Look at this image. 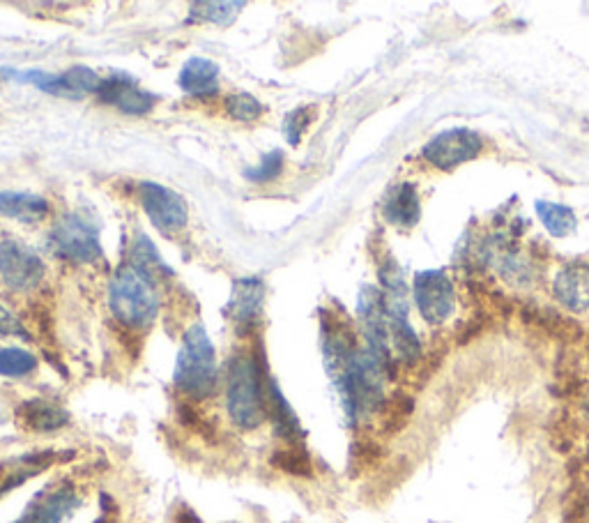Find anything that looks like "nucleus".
Instances as JSON below:
<instances>
[{"label":"nucleus","mask_w":589,"mask_h":523,"mask_svg":"<svg viewBox=\"0 0 589 523\" xmlns=\"http://www.w3.org/2000/svg\"><path fill=\"white\" fill-rule=\"evenodd\" d=\"M419 212H422V206H419L417 189L410 183L396 185L385 199L387 222L403 226V229H410L419 222Z\"/></svg>","instance_id":"f3484780"},{"label":"nucleus","mask_w":589,"mask_h":523,"mask_svg":"<svg viewBox=\"0 0 589 523\" xmlns=\"http://www.w3.org/2000/svg\"><path fill=\"white\" fill-rule=\"evenodd\" d=\"M247 3L242 0H226V3H208L198 0L189 7V24H212V26H231Z\"/></svg>","instance_id":"6ab92c4d"},{"label":"nucleus","mask_w":589,"mask_h":523,"mask_svg":"<svg viewBox=\"0 0 589 523\" xmlns=\"http://www.w3.org/2000/svg\"><path fill=\"white\" fill-rule=\"evenodd\" d=\"M81 505V498L72 484H58L53 489H44L33 498V503L21 514V523H63Z\"/></svg>","instance_id":"9d476101"},{"label":"nucleus","mask_w":589,"mask_h":523,"mask_svg":"<svg viewBox=\"0 0 589 523\" xmlns=\"http://www.w3.org/2000/svg\"><path fill=\"white\" fill-rule=\"evenodd\" d=\"M265 302V284L258 277H244L237 279L228 300V316L233 318L237 328H251L256 325L258 316L263 314Z\"/></svg>","instance_id":"f8f14e48"},{"label":"nucleus","mask_w":589,"mask_h":523,"mask_svg":"<svg viewBox=\"0 0 589 523\" xmlns=\"http://www.w3.org/2000/svg\"><path fill=\"white\" fill-rule=\"evenodd\" d=\"M267 367L263 351L235 353L226 369V411L228 418L242 431H254L265 418V381Z\"/></svg>","instance_id":"f257e3e1"},{"label":"nucleus","mask_w":589,"mask_h":523,"mask_svg":"<svg viewBox=\"0 0 589 523\" xmlns=\"http://www.w3.org/2000/svg\"><path fill=\"white\" fill-rule=\"evenodd\" d=\"M60 81H63L65 97L67 100H81L90 93H97L99 86H102V79L95 70H90L88 65H74L70 70L60 74Z\"/></svg>","instance_id":"412c9836"},{"label":"nucleus","mask_w":589,"mask_h":523,"mask_svg":"<svg viewBox=\"0 0 589 523\" xmlns=\"http://www.w3.org/2000/svg\"><path fill=\"white\" fill-rule=\"evenodd\" d=\"M109 307L122 328L132 332L150 330L159 314L157 284L129 263L120 265L109 284Z\"/></svg>","instance_id":"7ed1b4c3"},{"label":"nucleus","mask_w":589,"mask_h":523,"mask_svg":"<svg viewBox=\"0 0 589 523\" xmlns=\"http://www.w3.org/2000/svg\"><path fill=\"white\" fill-rule=\"evenodd\" d=\"M226 111L237 123H254L265 113V104L249 93H235L226 97Z\"/></svg>","instance_id":"b1692460"},{"label":"nucleus","mask_w":589,"mask_h":523,"mask_svg":"<svg viewBox=\"0 0 589 523\" xmlns=\"http://www.w3.org/2000/svg\"><path fill=\"white\" fill-rule=\"evenodd\" d=\"M0 337H21V339L30 337L19 318L3 305H0Z\"/></svg>","instance_id":"bb28decb"},{"label":"nucleus","mask_w":589,"mask_h":523,"mask_svg":"<svg viewBox=\"0 0 589 523\" xmlns=\"http://www.w3.org/2000/svg\"><path fill=\"white\" fill-rule=\"evenodd\" d=\"M47 268L33 249L17 240L0 242V277L14 291H33L42 284Z\"/></svg>","instance_id":"6e6552de"},{"label":"nucleus","mask_w":589,"mask_h":523,"mask_svg":"<svg viewBox=\"0 0 589 523\" xmlns=\"http://www.w3.org/2000/svg\"><path fill=\"white\" fill-rule=\"evenodd\" d=\"M14 523H21V521H19V519H17V521H14Z\"/></svg>","instance_id":"c85d7f7f"},{"label":"nucleus","mask_w":589,"mask_h":523,"mask_svg":"<svg viewBox=\"0 0 589 523\" xmlns=\"http://www.w3.org/2000/svg\"><path fill=\"white\" fill-rule=\"evenodd\" d=\"M37 358L30 351L17 346L0 348V376L3 378H26L37 369Z\"/></svg>","instance_id":"4be33fe9"},{"label":"nucleus","mask_w":589,"mask_h":523,"mask_svg":"<svg viewBox=\"0 0 589 523\" xmlns=\"http://www.w3.org/2000/svg\"><path fill=\"white\" fill-rule=\"evenodd\" d=\"M17 422L33 434H53L70 424V413L51 399H26L17 408Z\"/></svg>","instance_id":"ddd939ff"},{"label":"nucleus","mask_w":589,"mask_h":523,"mask_svg":"<svg viewBox=\"0 0 589 523\" xmlns=\"http://www.w3.org/2000/svg\"><path fill=\"white\" fill-rule=\"evenodd\" d=\"M49 210L51 206L44 196L26 192H0V217L35 224L42 222L49 215Z\"/></svg>","instance_id":"dca6fc26"},{"label":"nucleus","mask_w":589,"mask_h":523,"mask_svg":"<svg viewBox=\"0 0 589 523\" xmlns=\"http://www.w3.org/2000/svg\"><path fill=\"white\" fill-rule=\"evenodd\" d=\"M553 291L555 298L571 312H589V265L573 263L557 272Z\"/></svg>","instance_id":"4468645a"},{"label":"nucleus","mask_w":589,"mask_h":523,"mask_svg":"<svg viewBox=\"0 0 589 523\" xmlns=\"http://www.w3.org/2000/svg\"><path fill=\"white\" fill-rule=\"evenodd\" d=\"M97 97L102 104L118 106L127 116H145V113H150L157 104L155 95L143 90L139 83L125 77V74H113L109 79H102Z\"/></svg>","instance_id":"1a4fd4ad"},{"label":"nucleus","mask_w":589,"mask_h":523,"mask_svg":"<svg viewBox=\"0 0 589 523\" xmlns=\"http://www.w3.org/2000/svg\"><path fill=\"white\" fill-rule=\"evenodd\" d=\"M537 215L541 224L546 226V231L557 238L571 236L576 231V215H573L571 208L560 206V203L537 201Z\"/></svg>","instance_id":"aec40b11"},{"label":"nucleus","mask_w":589,"mask_h":523,"mask_svg":"<svg viewBox=\"0 0 589 523\" xmlns=\"http://www.w3.org/2000/svg\"><path fill=\"white\" fill-rule=\"evenodd\" d=\"M173 383L189 401L210 399L219 383L217 353L201 323L189 325L173 369Z\"/></svg>","instance_id":"f03ea898"},{"label":"nucleus","mask_w":589,"mask_h":523,"mask_svg":"<svg viewBox=\"0 0 589 523\" xmlns=\"http://www.w3.org/2000/svg\"><path fill=\"white\" fill-rule=\"evenodd\" d=\"M272 466L293 477H309L313 473V461L302 445H288L274 452Z\"/></svg>","instance_id":"5701e85b"},{"label":"nucleus","mask_w":589,"mask_h":523,"mask_svg":"<svg viewBox=\"0 0 589 523\" xmlns=\"http://www.w3.org/2000/svg\"><path fill=\"white\" fill-rule=\"evenodd\" d=\"M49 245L53 254L76 265H93L104 259L99 233L81 215H63L53 224Z\"/></svg>","instance_id":"20e7f679"},{"label":"nucleus","mask_w":589,"mask_h":523,"mask_svg":"<svg viewBox=\"0 0 589 523\" xmlns=\"http://www.w3.org/2000/svg\"><path fill=\"white\" fill-rule=\"evenodd\" d=\"M283 164H286V155L281 150H272V153L260 159L258 166L244 171V178L251 180V183H272L283 173Z\"/></svg>","instance_id":"393cba45"},{"label":"nucleus","mask_w":589,"mask_h":523,"mask_svg":"<svg viewBox=\"0 0 589 523\" xmlns=\"http://www.w3.org/2000/svg\"><path fill=\"white\" fill-rule=\"evenodd\" d=\"M180 88L191 97H210L219 90V65L208 58H189L180 70Z\"/></svg>","instance_id":"2eb2a0df"},{"label":"nucleus","mask_w":589,"mask_h":523,"mask_svg":"<svg viewBox=\"0 0 589 523\" xmlns=\"http://www.w3.org/2000/svg\"><path fill=\"white\" fill-rule=\"evenodd\" d=\"M139 199L145 215L150 217V222L159 231L166 233V236H173V233H178L187 226V201L178 192H173V189L145 180V183L139 185Z\"/></svg>","instance_id":"423d86ee"},{"label":"nucleus","mask_w":589,"mask_h":523,"mask_svg":"<svg viewBox=\"0 0 589 523\" xmlns=\"http://www.w3.org/2000/svg\"><path fill=\"white\" fill-rule=\"evenodd\" d=\"M129 265L136 268L150 279V282H159L162 277H171V270L168 265L162 261V256L157 254L155 242H152L143 231H136L132 249H129Z\"/></svg>","instance_id":"a211bd4d"},{"label":"nucleus","mask_w":589,"mask_h":523,"mask_svg":"<svg viewBox=\"0 0 589 523\" xmlns=\"http://www.w3.org/2000/svg\"><path fill=\"white\" fill-rule=\"evenodd\" d=\"M481 150H484V141H481L477 132L465 130V127H454V130L433 136L422 148V157L424 162L435 166V169L451 171L456 166L470 162Z\"/></svg>","instance_id":"39448f33"},{"label":"nucleus","mask_w":589,"mask_h":523,"mask_svg":"<svg viewBox=\"0 0 589 523\" xmlns=\"http://www.w3.org/2000/svg\"><path fill=\"white\" fill-rule=\"evenodd\" d=\"M265 418L270 420L274 434L283 438L288 445H302L304 429L300 418L290 408L288 399L283 397L279 383L272 376H267L265 381Z\"/></svg>","instance_id":"9b49d317"},{"label":"nucleus","mask_w":589,"mask_h":523,"mask_svg":"<svg viewBox=\"0 0 589 523\" xmlns=\"http://www.w3.org/2000/svg\"><path fill=\"white\" fill-rule=\"evenodd\" d=\"M415 302L426 323L442 325L456 309L454 284L445 270H424L415 277Z\"/></svg>","instance_id":"0eeeda50"},{"label":"nucleus","mask_w":589,"mask_h":523,"mask_svg":"<svg viewBox=\"0 0 589 523\" xmlns=\"http://www.w3.org/2000/svg\"><path fill=\"white\" fill-rule=\"evenodd\" d=\"M175 523H201L198 517L191 510H180L178 517H175Z\"/></svg>","instance_id":"cd10ccee"},{"label":"nucleus","mask_w":589,"mask_h":523,"mask_svg":"<svg viewBox=\"0 0 589 523\" xmlns=\"http://www.w3.org/2000/svg\"><path fill=\"white\" fill-rule=\"evenodd\" d=\"M313 120V111L311 109H295L290 111L286 118H283V134H286V139L290 146H300L304 132L309 130Z\"/></svg>","instance_id":"a878e982"}]
</instances>
